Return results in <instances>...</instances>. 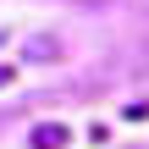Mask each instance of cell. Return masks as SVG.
Wrapping results in <instances>:
<instances>
[{"label":"cell","instance_id":"obj_1","mask_svg":"<svg viewBox=\"0 0 149 149\" xmlns=\"http://www.w3.org/2000/svg\"><path fill=\"white\" fill-rule=\"evenodd\" d=\"M66 138H72V133H66L61 122H39V127L28 133V144H33V149H61Z\"/></svg>","mask_w":149,"mask_h":149},{"label":"cell","instance_id":"obj_2","mask_svg":"<svg viewBox=\"0 0 149 149\" xmlns=\"http://www.w3.org/2000/svg\"><path fill=\"white\" fill-rule=\"evenodd\" d=\"M55 50H61V44H55V39H44V33H33V39H28V55H55Z\"/></svg>","mask_w":149,"mask_h":149},{"label":"cell","instance_id":"obj_3","mask_svg":"<svg viewBox=\"0 0 149 149\" xmlns=\"http://www.w3.org/2000/svg\"><path fill=\"white\" fill-rule=\"evenodd\" d=\"M6 83H11V66H0V88H6Z\"/></svg>","mask_w":149,"mask_h":149}]
</instances>
